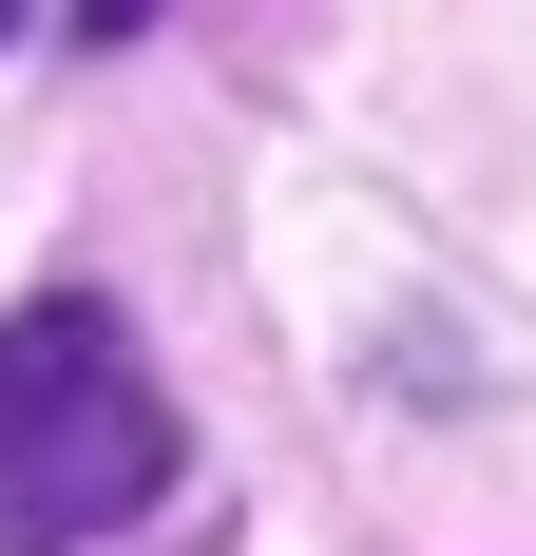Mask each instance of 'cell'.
<instances>
[{"mask_svg": "<svg viewBox=\"0 0 536 556\" xmlns=\"http://www.w3.org/2000/svg\"><path fill=\"white\" fill-rule=\"evenodd\" d=\"M173 500V403L97 288H39L0 327V556H97Z\"/></svg>", "mask_w": 536, "mask_h": 556, "instance_id": "obj_1", "label": "cell"}, {"mask_svg": "<svg viewBox=\"0 0 536 556\" xmlns=\"http://www.w3.org/2000/svg\"><path fill=\"white\" fill-rule=\"evenodd\" d=\"M135 20H154V0H77V39H135Z\"/></svg>", "mask_w": 536, "mask_h": 556, "instance_id": "obj_2", "label": "cell"}, {"mask_svg": "<svg viewBox=\"0 0 536 556\" xmlns=\"http://www.w3.org/2000/svg\"><path fill=\"white\" fill-rule=\"evenodd\" d=\"M0 39H20V0H0Z\"/></svg>", "mask_w": 536, "mask_h": 556, "instance_id": "obj_3", "label": "cell"}]
</instances>
